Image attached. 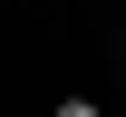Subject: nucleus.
Masks as SVG:
<instances>
[{
  "mask_svg": "<svg viewBox=\"0 0 126 117\" xmlns=\"http://www.w3.org/2000/svg\"><path fill=\"white\" fill-rule=\"evenodd\" d=\"M48 117H97V98H58V107H48Z\"/></svg>",
  "mask_w": 126,
  "mask_h": 117,
  "instance_id": "f257e3e1",
  "label": "nucleus"
}]
</instances>
